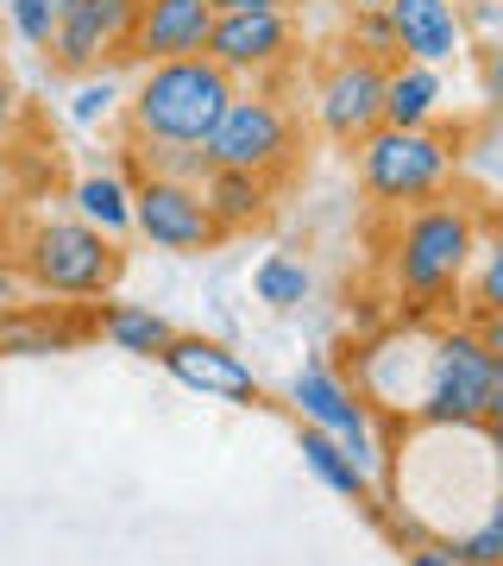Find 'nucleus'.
Here are the masks:
<instances>
[{
    "mask_svg": "<svg viewBox=\"0 0 503 566\" xmlns=\"http://www.w3.org/2000/svg\"><path fill=\"white\" fill-rule=\"evenodd\" d=\"M240 82L208 57H164L145 63L133 95H120V126L126 139H164V145H201L208 126L221 120Z\"/></svg>",
    "mask_w": 503,
    "mask_h": 566,
    "instance_id": "f257e3e1",
    "label": "nucleus"
},
{
    "mask_svg": "<svg viewBox=\"0 0 503 566\" xmlns=\"http://www.w3.org/2000/svg\"><path fill=\"white\" fill-rule=\"evenodd\" d=\"M120 271H126L120 245L88 221L39 214L13 245V277L44 303H101L120 283Z\"/></svg>",
    "mask_w": 503,
    "mask_h": 566,
    "instance_id": "f03ea898",
    "label": "nucleus"
},
{
    "mask_svg": "<svg viewBox=\"0 0 503 566\" xmlns=\"http://www.w3.org/2000/svg\"><path fill=\"white\" fill-rule=\"evenodd\" d=\"M479 252V214L453 196L402 208L397 240H390V283L397 296H409L416 308H434L441 296L460 290V277L472 271Z\"/></svg>",
    "mask_w": 503,
    "mask_h": 566,
    "instance_id": "7ed1b4c3",
    "label": "nucleus"
},
{
    "mask_svg": "<svg viewBox=\"0 0 503 566\" xmlns=\"http://www.w3.org/2000/svg\"><path fill=\"white\" fill-rule=\"evenodd\" d=\"M416 422L428 428H484L503 434V359L484 353L472 327H447L428 340V385L416 403Z\"/></svg>",
    "mask_w": 503,
    "mask_h": 566,
    "instance_id": "20e7f679",
    "label": "nucleus"
},
{
    "mask_svg": "<svg viewBox=\"0 0 503 566\" xmlns=\"http://www.w3.org/2000/svg\"><path fill=\"white\" fill-rule=\"evenodd\" d=\"M353 151H359V189L378 208H397V214L447 196L453 164H460L453 139L434 133V126H371Z\"/></svg>",
    "mask_w": 503,
    "mask_h": 566,
    "instance_id": "39448f33",
    "label": "nucleus"
},
{
    "mask_svg": "<svg viewBox=\"0 0 503 566\" xmlns=\"http://www.w3.org/2000/svg\"><path fill=\"white\" fill-rule=\"evenodd\" d=\"M214 170H252V177L277 182L296 164V120L277 95L264 88H233V102L221 107V120L201 139Z\"/></svg>",
    "mask_w": 503,
    "mask_h": 566,
    "instance_id": "423d86ee",
    "label": "nucleus"
},
{
    "mask_svg": "<svg viewBox=\"0 0 503 566\" xmlns=\"http://www.w3.org/2000/svg\"><path fill=\"white\" fill-rule=\"evenodd\" d=\"M290 403H296V416L308 428L334 434L365 479L384 465V441H378V428H371V409H365V397L346 385L334 365H302L296 378H290Z\"/></svg>",
    "mask_w": 503,
    "mask_h": 566,
    "instance_id": "0eeeda50",
    "label": "nucleus"
},
{
    "mask_svg": "<svg viewBox=\"0 0 503 566\" xmlns=\"http://www.w3.org/2000/svg\"><path fill=\"white\" fill-rule=\"evenodd\" d=\"M290 51H296V25H290V13H277V7L214 13L208 44H201V57L221 63L233 82H259V76H271V70H283Z\"/></svg>",
    "mask_w": 503,
    "mask_h": 566,
    "instance_id": "6e6552de",
    "label": "nucleus"
},
{
    "mask_svg": "<svg viewBox=\"0 0 503 566\" xmlns=\"http://www.w3.org/2000/svg\"><path fill=\"white\" fill-rule=\"evenodd\" d=\"M133 233L151 240L158 252H208L221 240L214 221H208V202H201L196 182L177 177H133Z\"/></svg>",
    "mask_w": 503,
    "mask_h": 566,
    "instance_id": "1a4fd4ad",
    "label": "nucleus"
},
{
    "mask_svg": "<svg viewBox=\"0 0 503 566\" xmlns=\"http://www.w3.org/2000/svg\"><path fill=\"white\" fill-rule=\"evenodd\" d=\"M378 102H384V63H365L353 51H340L322 70V82H315V126L327 139L359 145L378 126Z\"/></svg>",
    "mask_w": 503,
    "mask_h": 566,
    "instance_id": "9d476101",
    "label": "nucleus"
},
{
    "mask_svg": "<svg viewBox=\"0 0 503 566\" xmlns=\"http://www.w3.org/2000/svg\"><path fill=\"white\" fill-rule=\"evenodd\" d=\"M158 365L177 378L182 390H196V397L240 403V409L259 403V378H252V365H245L227 340H208V334H170L164 353H158Z\"/></svg>",
    "mask_w": 503,
    "mask_h": 566,
    "instance_id": "9b49d317",
    "label": "nucleus"
},
{
    "mask_svg": "<svg viewBox=\"0 0 503 566\" xmlns=\"http://www.w3.org/2000/svg\"><path fill=\"white\" fill-rule=\"evenodd\" d=\"M208 25H214V0H145L139 25H133V44H126V57H139V63L201 57Z\"/></svg>",
    "mask_w": 503,
    "mask_h": 566,
    "instance_id": "f8f14e48",
    "label": "nucleus"
},
{
    "mask_svg": "<svg viewBox=\"0 0 503 566\" xmlns=\"http://www.w3.org/2000/svg\"><path fill=\"white\" fill-rule=\"evenodd\" d=\"M390 32H397V57L441 70L465 51V25H460V0H390Z\"/></svg>",
    "mask_w": 503,
    "mask_h": 566,
    "instance_id": "ddd939ff",
    "label": "nucleus"
},
{
    "mask_svg": "<svg viewBox=\"0 0 503 566\" xmlns=\"http://www.w3.org/2000/svg\"><path fill=\"white\" fill-rule=\"evenodd\" d=\"M76 303H20L0 308V353L13 359H44V353H70L76 340L95 334V315H70Z\"/></svg>",
    "mask_w": 503,
    "mask_h": 566,
    "instance_id": "4468645a",
    "label": "nucleus"
},
{
    "mask_svg": "<svg viewBox=\"0 0 503 566\" xmlns=\"http://www.w3.org/2000/svg\"><path fill=\"white\" fill-rule=\"evenodd\" d=\"M201 202H208V221H214V233H252V227L271 214V196H277V182L252 177V170H208V177L196 182Z\"/></svg>",
    "mask_w": 503,
    "mask_h": 566,
    "instance_id": "2eb2a0df",
    "label": "nucleus"
},
{
    "mask_svg": "<svg viewBox=\"0 0 503 566\" xmlns=\"http://www.w3.org/2000/svg\"><path fill=\"white\" fill-rule=\"evenodd\" d=\"M434 114H441V70L397 57L390 70H384L378 126H434Z\"/></svg>",
    "mask_w": 503,
    "mask_h": 566,
    "instance_id": "dca6fc26",
    "label": "nucleus"
},
{
    "mask_svg": "<svg viewBox=\"0 0 503 566\" xmlns=\"http://www.w3.org/2000/svg\"><path fill=\"white\" fill-rule=\"evenodd\" d=\"M44 57L57 63L63 76H95L101 63L114 57V44H107V32H101L95 13L76 0V7L57 13V32H51V44H44Z\"/></svg>",
    "mask_w": 503,
    "mask_h": 566,
    "instance_id": "f3484780",
    "label": "nucleus"
},
{
    "mask_svg": "<svg viewBox=\"0 0 503 566\" xmlns=\"http://www.w3.org/2000/svg\"><path fill=\"white\" fill-rule=\"evenodd\" d=\"M95 334L114 346V353H133V359H158L164 340H170L177 327L164 322L158 308H145V303H107V308H95Z\"/></svg>",
    "mask_w": 503,
    "mask_h": 566,
    "instance_id": "a211bd4d",
    "label": "nucleus"
},
{
    "mask_svg": "<svg viewBox=\"0 0 503 566\" xmlns=\"http://www.w3.org/2000/svg\"><path fill=\"white\" fill-rule=\"evenodd\" d=\"M296 453H302V465H308V472H315V479H322L327 491H340V497H353V504L378 510V504H371V479H365L359 465L346 460V447L334 441V434H322V428H308V422H302Z\"/></svg>",
    "mask_w": 503,
    "mask_h": 566,
    "instance_id": "6ab92c4d",
    "label": "nucleus"
},
{
    "mask_svg": "<svg viewBox=\"0 0 503 566\" xmlns=\"http://www.w3.org/2000/svg\"><path fill=\"white\" fill-rule=\"evenodd\" d=\"M76 208H82L76 221L101 227L107 240L133 227V189H126V182L114 177V170H95V177H82V182H76Z\"/></svg>",
    "mask_w": 503,
    "mask_h": 566,
    "instance_id": "aec40b11",
    "label": "nucleus"
},
{
    "mask_svg": "<svg viewBox=\"0 0 503 566\" xmlns=\"http://www.w3.org/2000/svg\"><path fill=\"white\" fill-rule=\"evenodd\" d=\"M252 290H259L264 308H302L308 303V290H315V277H308V264L302 259L271 252V259H259V271H252Z\"/></svg>",
    "mask_w": 503,
    "mask_h": 566,
    "instance_id": "412c9836",
    "label": "nucleus"
},
{
    "mask_svg": "<svg viewBox=\"0 0 503 566\" xmlns=\"http://www.w3.org/2000/svg\"><path fill=\"white\" fill-rule=\"evenodd\" d=\"M472 264H479V271H465V277H460L465 315H472V322H479V315H503V245L479 240Z\"/></svg>",
    "mask_w": 503,
    "mask_h": 566,
    "instance_id": "4be33fe9",
    "label": "nucleus"
},
{
    "mask_svg": "<svg viewBox=\"0 0 503 566\" xmlns=\"http://www.w3.org/2000/svg\"><path fill=\"white\" fill-rule=\"evenodd\" d=\"M346 51L365 63H397V32H390V13L384 7H359V13H346Z\"/></svg>",
    "mask_w": 503,
    "mask_h": 566,
    "instance_id": "5701e85b",
    "label": "nucleus"
},
{
    "mask_svg": "<svg viewBox=\"0 0 503 566\" xmlns=\"http://www.w3.org/2000/svg\"><path fill=\"white\" fill-rule=\"evenodd\" d=\"M447 554H453V566H497L503 560V510H484V523L453 535Z\"/></svg>",
    "mask_w": 503,
    "mask_h": 566,
    "instance_id": "b1692460",
    "label": "nucleus"
},
{
    "mask_svg": "<svg viewBox=\"0 0 503 566\" xmlns=\"http://www.w3.org/2000/svg\"><path fill=\"white\" fill-rule=\"evenodd\" d=\"M70 114H76L82 126H95V120H107V114H120V88H114V76H82L76 82V95H70Z\"/></svg>",
    "mask_w": 503,
    "mask_h": 566,
    "instance_id": "393cba45",
    "label": "nucleus"
},
{
    "mask_svg": "<svg viewBox=\"0 0 503 566\" xmlns=\"http://www.w3.org/2000/svg\"><path fill=\"white\" fill-rule=\"evenodd\" d=\"M82 7L101 20V32H107V44H114V57H126V44H133V25H139L145 0H82Z\"/></svg>",
    "mask_w": 503,
    "mask_h": 566,
    "instance_id": "a878e982",
    "label": "nucleus"
},
{
    "mask_svg": "<svg viewBox=\"0 0 503 566\" xmlns=\"http://www.w3.org/2000/svg\"><path fill=\"white\" fill-rule=\"evenodd\" d=\"M7 25L20 32L25 44H51V32H57V7L51 0H7Z\"/></svg>",
    "mask_w": 503,
    "mask_h": 566,
    "instance_id": "bb28decb",
    "label": "nucleus"
},
{
    "mask_svg": "<svg viewBox=\"0 0 503 566\" xmlns=\"http://www.w3.org/2000/svg\"><path fill=\"white\" fill-rule=\"evenodd\" d=\"M409 566H453V554H447V542H416Z\"/></svg>",
    "mask_w": 503,
    "mask_h": 566,
    "instance_id": "cd10ccee",
    "label": "nucleus"
},
{
    "mask_svg": "<svg viewBox=\"0 0 503 566\" xmlns=\"http://www.w3.org/2000/svg\"><path fill=\"white\" fill-rule=\"evenodd\" d=\"M252 7H277V13H290V0H214V13H252Z\"/></svg>",
    "mask_w": 503,
    "mask_h": 566,
    "instance_id": "c85d7f7f",
    "label": "nucleus"
},
{
    "mask_svg": "<svg viewBox=\"0 0 503 566\" xmlns=\"http://www.w3.org/2000/svg\"><path fill=\"white\" fill-rule=\"evenodd\" d=\"M13 120V88H7V76H0V126Z\"/></svg>",
    "mask_w": 503,
    "mask_h": 566,
    "instance_id": "c756f323",
    "label": "nucleus"
},
{
    "mask_svg": "<svg viewBox=\"0 0 503 566\" xmlns=\"http://www.w3.org/2000/svg\"><path fill=\"white\" fill-rule=\"evenodd\" d=\"M359 7H390V0H346V13H359Z\"/></svg>",
    "mask_w": 503,
    "mask_h": 566,
    "instance_id": "7c9ffc66",
    "label": "nucleus"
},
{
    "mask_svg": "<svg viewBox=\"0 0 503 566\" xmlns=\"http://www.w3.org/2000/svg\"><path fill=\"white\" fill-rule=\"evenodd\" d=\"M51 7H57V13H63V7H76V0H51Z\"/></svg>",
    "mask_w": 503,
    "mask_h": 566,
    "instance_id": "2f4dec72",
    "label": "nucleus"
}]
</instances>
